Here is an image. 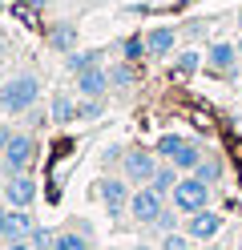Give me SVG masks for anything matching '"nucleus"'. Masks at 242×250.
I'll list each match as a JSON object with an SVG mask.
<instances>
[{
    "label": "nucleus",
    "mask_w": 242,
    "mask_h": 250,
    "mask_svg": "<svg viewBox=\"0 0 242 250\" xmlns=\"http://www.w3.org/2000/svg\"><path fill=\"white\" fill-rule=\"evenodd\" d=\"M41 97V77L37 73H16L0 85V109L12 117V113H28Z\"/></svg>",
    "instance_id": "nucleus-1"
},
{
    "label": "nucleus",
    "mask_w": 242,
    "mask_h": 250,
    "mask_svg": "<svg viewBox=\"0 0 242 250\" xmlns=\"http://www.w3.org/2000/svg\"><path fill=\"white\" fill-rule=\"evenodd\" d=\"M174 198V210L177 214H198L210 206V182H202L198 174H190V178H177V186L170 190Z\"/></svg>",
    "instance_id": "nucleus-2"
},
{
    "label": "nucleus",
    "mask_w": 242,
    "mask_h": 250,
    "mask_svg": "<svg viewBox=\"0 0 242 250\" xmlns=\"http://www.w3.org/2000/svg\"><path fill=\"white\" fill-rule=\"evenodd\" d=\"M32 162H37V142H32L28 133H12L8 149L0 153V166H4V174H28Z\"/></svg>",
    "instance_id": "nucleus-3"
},
{
    "label": "nucleus",
    "mask_w": 242,
    "mask_h": 250,
    "mask_svg": "<svg viewBox=\"0 0 242 250\" xmlns=\"http://www.w3.org/2000/svg\"><path fill=\"white\" fill-rule=\"evenodd\" d=\"M161 210H166V194H157L154 186H141V190H133V198H129V214H133V222H141V226H154Z\"/></svg>",
    "instance_id": "nucleus-4"
},
{
    "label": "nucleus",
    "mask_w": 242,
    "mask_h": 250,
    "mask_svg": "<svg viewBox=\"0 0 242 250\" xmlns=\"http://www.w3.org/2000/svg\"><path fill=\"white\" fill-rule=\"evenodd\" d=\"M157 174V158L150 149H125V158H121V178L129 182H137V186H150Z\"/></svg>",
    "instance_id": "nucleus-5"
},
{
    "label": "nucleus",
    "mask_w": 242,
    "mask_h": 250,
    "mask_svg": "<svg viewBox=\"0 0 242 250\" xmlns=\"http://www.w3.org/2000/svg\"><path fill=\"white\" fill-rule=\"evenodd\" d=\"M238 61H242V49H234L230 41H214L206 49V65H210V73H218V77H234Z\"/></svg>",
    "instance_id": "nucleus-6"
},
{
    "label": "nucleus",
    "mask_w": 242,
    "mask_h": 250,
    "mask_svg": "<svg viewBox=\"0 0 242 250\" xmlns=\"http://www.w3.org/2000/svg\"><path fill=\"white\" fill-rule=\"evenodd\" d=\"M4 202L16 210H28L32 202H37V182H32V174H8L4 182Z\"/></svg>",
    "instance_id": "nucleus-7"
},
{
    "label": "nucleus",
    "mask_w": 242,
    "mask_h": 250,
    "mask_svg": "<svg viewBox=\"0 0 242 250\" xmlns=\"http://www.w3.org/2000/svg\"><path fill=\"white\" fill-rule=\"evenodd\" d=\"M97 194H101V202H105V210L117 218V214H125L129 210V178H105L101 186H97Z\"/></svg>",
    "instance_id": "nucleus-8"
},
{
    "label": "nucleus",
    "mask_w": 242,
    "mask_h": 250,
    "mask_svg": "<svg viewBox=\"0 0 242 250\" xmlns=\"http://www.w3.org/2000/svg\"><path fill=\"white\" fill-rule=\"evenodd\" d=\"M222 230V214H214V210H198V214H186V234L194 242H210L214 234Z\"/></svg>",
    "instance_id": "nucleus-9"
},
{
    "label": "nucleus",
    "mask_w": 242,
    "mask_h": 250,
    "mask_svg": "<svg viewBox=\"0 0 242 250\" xmlns=\"http://www.w3.org/2000/svg\"><path fill=\"white\" fill-rule=\"evenodd\" d=\"M113 85H109V69H101V65H93V69H85V73H77V93L81 97H105Z\"/></svg>",
    "instance_id": "nucleus-10"
},
{
    "label": "nucleus",
    "mask_w": 242,
    "mask_h": 250,
    "mask_svg": "<svg viewBox=\"0 0 242 250\" xmlns=\"http://www.w3.org/2000/svg\"><path fill=\"white\" fill-rule=\"evenodd\" d=\"M37 230V222H32L28 210H16L8 206V226H4V242H28V234Z\"/></svg>",
    "instance_id": "nucleus-11"
},
{
    "label": "nucleus",
    "mask_w": 242,
    "mask_h": 250,
    "mask_svg": "<svg viewBox=\"0 0 242 250\" xmlns=\"http://www.w3.org/2000/svg\"><path fill=\"white\" fill-rule=\"evenodd\" d=\"M174 41H177L174 28H150V33H145V49H150V57H170Z\"/></svg>",
    "instance_id": "nucleus-12"
},
{
    "label": "nucleus",
    "mask_w": 242,
    "mask_h": 250,
    "mask_svg": "<svg viewBox=\"0 0 242 250\" xmlns=\"http://www.w3.org/2000/svg\"><path fill=\"white\" fill-rule=\"evenodd\" d=\"M93 65H101V53H97V49H73V53H65V69H69L73 77L77 73H85V69H93Z\"/></svg>",
    "instance_id": "nucleus-13"
},
{
    "label": "nucleus",
    "mask_w": 242,
    "mask_h": 250,
    "mask_svg": "<svg viewBox=\"0 0 242 250\" xmlns=\"http://www.w3.org/2000/svg\"><path fill=\"white\" fill-rule=\"evenodd\" d=\"M202 158H206V153H202V146H198V142H186L182 149L174 153V166L182 169V174H194V169H198V162H202Z\"/></svg>",
    "instance_id": "nucleus-14"
},
{
    "label": "nucleus",
    "mask_w": 242,
    "mask_h": 250,
    "mask_svg": "<svg viewBox=\"0 0 242 250\" xmlns=\"http://www.w3.org/2000/svg\"><path fill=\"white\" fill-rule=\"evenodd\" d=\"M48 44H53L57 53H73V49H77V28H73V24H53Z\"/></svg>",
    "instance_id": "nucleus-15"
},
{
    "label": "nucleus",
    "mask_w": 242,
    "mask_h": 250,
    "mask_svg": "<svg viewBox=\"0 0 242 250\" xmlns=\"http://www.w3.org/2000/svg\"><path fill=\"white\" fill-rule=\"evenodd\" d=\"M177 174H182V169H177L174 162H166V166H157V174H154V182H150V186H154L157 194H170L174 186H177Z\"/></svg>",
    "instance_id": "nucleus-16"
},
{
    "label": "nucleus",
    "mask_w": 242,
    "mask_h": 250,
    "mask_svg": "<svg viewBox=\"0 0 242 250\" xmlns=\"http://www.w3.org/2000/svg\"><path fill=\"white\" fill-rule=\"evenodd\" d=\"M53 250H89V238L85 230H61L53 238Z\"/></svg>",
    "instance_id": "nucleus-17"
},
{
    "label": "nucleus",
    "mask_w": 242,
    "mask_h": 250,
    "mask_svg": "<svg viewBox=\"0 0 242 250\" xmlns=\"http://www.w3.org/2000/svg\"><path fill=\"white\" fill-rule=\"evenodd\" d=\"M53 121H57V125L77 121V105H73V97H69V93H57V97H53Z\"/></svg>",
    "instance_id": "nucleus-18"
},
{
    "label": "nucleus",
    "mask_w": 242,
    "mask_h": 250,
    "mask_svg": "<svg viewBox=\"0 0 242 250\" xmlns=\"http://www.w3.org/2000/svg\"><path fill=\"white\" fill-rule=\"evenodd\" d=\"M133 81H137L133 61H121V65H113V69H109V85H113V89H129Z\"/></svg>",
    "instance_id": "nucleus-19"
},
{
    "label": "nucleus",
    "mask_w": 242,
    "mask_h": 250,
    "mask_svg": "<svg viewBox=\"0 0 242 250\" xmlns=\"http://www.w3.org/2000/svg\"><path fill=\"white\" fill-rule=\"evenodd\" d=\"M198 69H202V53H194V49L177 53V61H174V73H177V77H194Z\"/></svg>",
    "instance_id": "nucleus-20"
},
{
    "label": "nucleus",
    "mask_w": 242,
    "mask_h": 250,
    "mask_svg": "<svg viewBox=\"0 0 242 250\" xmlns=\"http://www.w3.org/2000/svg\"><path fill=\"white\" fill-rule=\"evenodd\" d=\"M182 146H186V137H182V133H161L154 149H157V158H166V162H174V153L182 149Z\"/></svg>",
    "instance_id": "nucleus-21"
},
{
    "label": "nucleus",
    "mask_w": 242,
    "mask_h": 250,
    "mask_svg": "<svg viewBox=\"0 0 242 250\" xmlns=\"http://www.w3.org/2000/svg\"><path fill=\"white\" fill-rule=\"evenodd\" d=\"M194 174H198L202 182H210V186H214V182H222V162H218V158H202Z\"/></svg>",
    "instance_id": "nucleus-22"
},
{
    "label": "nucleus",
    "mask_w": 242,
    "mask_h": 250,
    "mask_svg": "<svg viewBox=\"0 0 242 250\" xmlns=\"http://www.w3.org/2000/svg\"><path fill=\"white\" fill-rule=\"evenodd\" d=\"M121 57H125V61L150 57V49H145V37H125V41H121Z\"/></svg>",
    "instance_id": "nucleus-23"
},
{
    "label": "nucleus",
    "mask_w": 242,
    "mask_h": 250,
    "mask_svg": "<svg viewBox=\"0 0 242 250\" xmlns=\"http://www.w3.org/2000/svg\"><path fill=\"white\" fill-rule=\"evenodd\" d=\"M190 242H194L190 234H177V230H170L166 238H161V250H194Z\"/></svg>",
    "instance_id": "nucleus-24"
},
{
    "label": "nucleus",
    "mask_w": 242,
    "mask_h": 250,
    "mask_svg": "<svg viewBox=\"0 0 242 250\" xmlns=\"http://www.w3.org/2000/svg\"><path fill=\"white\" fill-rule=\"evenodd\" d=\"M53 238H57V234H53V230H44V226H37V230L28 234V242L37 246V250H53Z\"/></svg>",
    "instance_id": "nucleus-25"
},
{
    "label": "nucleus",
    "mask_w": 242,
    "mask_h": 250,
    "mask_svg": "<svg viewBox=\"0 0 242 250\" xmlns=\"http://www.w3.org/2000/svg\"><path fill=\"white\" fill-rule=\"evenodd\" d=\"M174 222H177V210H161V214H157V222H154V230L170 234V230H174Z\"/></svg>",
    "instance_id": "nucleus-26"
},
{
    "label": "nucleus",
    "mask_w": 242,
    "mask_h": 250,
    "mask_svg": "<svg viewBox=\"0 0 242 250\" xmlns=\"http://www.w3.org/2000/svg\"><path fill=\"white\" fill-rule=\"evenodd\" d=\"M4 226H8V202H0V242H4Z\"/></svg>",
    "instance_id": "nucleus-27"
},
{
    "label": "nucleus",
    "mask_w": 242,
    "mask_h": 250,
    "mask_svg": "<svg viewBox=\"0 0 242 250\" xmlns=\"http://www.w3.org/2000/svg\"><path fill=\"white\" fill-rule=\"evenodd\" d=\"M8 142H12V129H8V125H0V153L8 149Z\"/></svg>",
    "instance_id": "nucleus-28"
},
{
    "label": "nucleus",
    "mask_w": 242,
    "mask_h": 250,
    "mask_svg": "<svg viewBox=\"0 0 242 250\" xmlns=\"http://www.w3.org/2000/svg\"><path fill=\"white\" fill-rule=\"evenodd\" d=\"M8 250H37L32 242H8Z\"/></svg>",
    "instance_id": "nucleus-29"
},
{
    "label": "nucleus",
    "mask_w": 242,
    "mask_h": 250,
    "mask_svg": "<svg viewBox=\"0 0 242 250\" xmlns=\"http://www.w3.org/2000/svg\"><path fill=\"white\" fill-rule=\"evenodd\" d=\"M24 4H48V0H24Z\"/></svg>",
    "instance_id": "nucleus-30"
},
{
    "label": "nucleus",
    "mask_w": 242,
    "mask_h": 250,
    "mask_svg": "<svg viewBox=\"0 0 242 250\" xmlns=\"http://www.w3.org/2000/svg\"><path fill=\"white\" fill-rule=\"evenodd\" d=\"M238 33H242V8H238Z\"/></svg>",
    "instance_id": "nucleus-31"
},
{
    "label": "nucleus",
    "mask_w": 242,
    "mask_h": 250,
    "mask_svg": "<svg viewBox=\"0 0 242 250\" xmlns=\"http://www.w3.org/2000/svg\"><path fill=\"white\" fill-rule=\"evenodd\" d=\"M0 202H4V182H0Z\"/></svg>",
    "instance_id": "nucleus-32"
},
{
    "label": "nucleus",
    "mask_w": 242,
    "mask_h": 250,
    "mask_svg": "<svg viewBox=\"0 0 242 250\" xmlns=\"http://www.w3.org/2000/svg\"><path fill=\"white\" fill-rule=\"evenodd\" d=\"M202 250H222V246H202Z\"/></svg>",
    "instance_id": "nucleus-33"
},
{
    "label": "nucleus",
    "mask_w": 242,
    "mask_h": 250,
    "mask_svg": "<svg viewBox=\"0 0 242 250\" xmlns=\"http://www.w3.org/2000/svg\"><path fill=\"white\" fill-rule=\"evenodd\" d=\"M133 250H150V246H133Z\"/></svg>",
    "instance_id": "nucleus-34"
},
{
    "label": "nucleus",
    "mask_w": 242,
    "mask_h": 250,
    "mask_svg": "<svg viewBox=\"0 0 242 250\" xmlns=\"http://www.w3.org/2000/svg\"><path fill=\"white\" fill-rule=\"evenodd\" d=\"M0 12H4V0H0Z\"/></svg>",
    "instance_id": "nucleus-35"
},
{
    "label": "nucleus",
    "mask_w": 242,
    "mask_h": 250,
    "mask_svg": "<svg viewBox=\"0 0 242 250\" xmlns=\"http://www.w3.org/2000/svg\"><path fill=\"white\" fill-rule=\"evenodd\" d=\"M238 250H242V238H238Z\"/></svg>",
    "instance_id": "nucleus-36"
},
{
    "label": "nucleus",
    "mask_w": 242,
    "mask_h": 250,
    "mask_svg": "<svg viewBox=\"0 0 242 250\" xmlns=\"http://www.w3.org/2000/svg\"><path fill=\"white\" fill-rule=\"evenodd\" d=\"M0 85H4V81H0Z\"/></svg>",
    "instance_id": "nucleus-37"
},
{
    "label": "nucleus",
    "mask_w": 242,
    "mask_h": 250,
    "mask_svg": "<svg viewBox=\"0 0 242 250\" xmlns=\"http://www.w3.org/2000/svg\"><path fill=\"white\" fill-rule=\"evenodd\" d=\"M109 250H113V246H109Z\"/></svg>",
    "instance_id": "nucleus-38"
}]
</instances>
